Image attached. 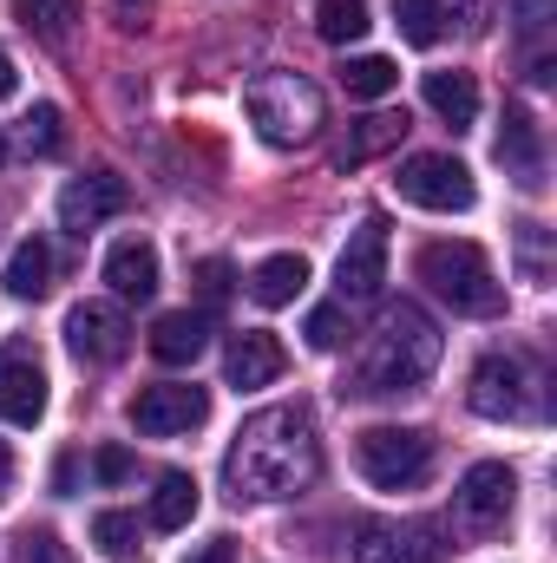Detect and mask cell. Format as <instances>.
I'll list each match as a JSON object with an SVG mask.
<instances>
[{
  "label": "cell",
  "mask_w": 557,
  "mask_h": 563,
  "mask_svg": "<svg viewBox=\"0 0 557 563\" xmlns=\"http://www.w3.org/2000/svg\"><path fill=\"white\" fill-rule=\"evenodd\" d=\"M223 478H230L237 498H256V505L308 492L321 478V439H315L308 407H263V413H250L243 432L230 439Z\"/></svg>",
  "instance_id": "obj_1"
},
{
  "label": "cell",
  "mask_w": 557,
  "mask_h": 563,
  "mask_svg": "<svg viewBox=\"0 0 557 563\" xmlns=\"http://www.w3.org/2000/svg\"><path fill=\"white\" fill-rule=\"evenodd\" d=\"M439 354H446L439 321L419 301H394L381 314V328L361 341L354 374H348V394H414L419 380L439 367Z\"/></svg>",
  "instance_id": "obj_2"
},
{
  "label": "cell",
  "mask_w": 557,
  "mask_h": 563,
  "mask_svg": "<svg viewBox=\"0 0 557 563\" xmlns=\"http://www.w3.org/2000/svg\"><path fill=\"white\" fill-rule=\"evenodd\" d=\"M243 106H250V125L263 132V144H276V151L315 144L321 125H328V99L302 73H263V79H250Z\"/></svg>",
  "instance_id": "obj_3"
},
{
  "label": "cell",
  "mask_w": 557,
  "mask_h": 563,
  "mask_svg": "<svg viewBox=\"0 0 557 563\" xmlns=\"http://www.w3.org/2000/svg\"><path fill=\"white\" fill-rule=\"evenodd\" d=\"M419 282L452 308V314H499L505 308V282L492 269V256L466 236H446V243H426L419 250Z\"/></svg>",
  "instance_id": "obj_4"
},
{
  "label": "cell",
  "mask_w": 557,
  "mask_h": 563,
  "mask_svg": "<svg viewBox=\"0 0 557 563\" xmlns=\"http://www.w3.org/2000/svg\"><path fill=\"white\" fill-rule=\"evenodd\" d=\"M354 465H361L368 485L407 492V485L426 478V465H433V439H426L419 426H368V432L354 439Z\"/></svg>",
  "instance_id": "obj_5"
},
{
  "label": "cell",
  "mask_w": 557,
  "mask_h": 563,
  "mask_svg": "<svg viewBox=\"0 0 557 563\" xmlns=\"http://www.w3.org/2000/svg\"><path fill=\"white\" fill-rule=\"evenodd\" d=\"M394 190L414 203V210H439V217H452V210H472L479 203V184H472V170L459 164V157H446V151H419L401 164V177H394Z\"/></svg>",
  "instance_id": "obj_6"
},
{
  "label": "cell",
  "mask_w": 557,
  "mask_h": 563,
  "mask_svg": "<svg viewBox=\"0 0 557 563\" xmlns=\"http://www.w3.org/2000/svg\"><path fill=\"white\" fill-rule=\"evenodd\" d=\"M66 347L86 361V367H112L132 354V321L119 301H73L66 308Z\"/></svg>",
  "instance_id": "obj_7"
},
{
  "label": "cell",
  "mask_w": 557,
  "mask_h": 563,
  "mask_svg": "<svg viewBox=\"0 0 557 563\" xmlns=\"http://www.w3.org/2000/svg\"><path fill=\"white\" fill-rule=\"evenodd\" d=\"M204 420H210V394L190 380H157L132 400V426L144 439H177V432H197Z\"/></svg>",
  "instance_id": "obj_8"
},
{
  "label": "cell",
  "mask_w": 557,
  "mask_h": 563,
  "mask_svg": "<svg viewBox=\"0 0 557 563\" xmlns=\"http://www.w3.org/2000/svg\"><path fill=\"white\" fill-rule=\"evenodd\" d=\"M512 492H518V478H512V465H499V459H485V465H472V472L459 478V492H452V511H459V531H472V538H485V531H499V525L512 518Z\"/></svg>",
  "instance_id": "obj_9"
},
{
  "label": "cell",
  "mask_w": 557,
  "mask_h": 563,
  "mask_svg": "<svg viewBox=\"0 0 557 563\" xmlns=\"http://www.w3.org/2000/svg\"><path fill=\"white\" fill-rule=\"evenodd\" d=\"M381 282H387V217H368L335 263V288H341V301H374Z\"/></svg>",
  "instance_id": "obj_10"
},
{
  "label": "cell",
  "mask_w": 557,
  "mask_h": 563,
  "mask_svg": "<svg viewBox=\"0 0 557 563\" xmlns=\"http://www.w3.org/2000/svg\"><path fill=\"white\" fill-rule=\"evenodd\" d=\"M46 413V367L26 341L0 347V420L7 426H40Z\"/></svg>",
  "instance_id": "obj_11"
},
{
  "label": "cell",
  "mask_w": 557,
  "mask_h": 563,
  "mask_svg": "<svg viewBox=\"0 0 557 563\" xmlns=\"http://www.w3.org/2000/svg\"><path fill=\"white\" fill-rule=\"evenodd\" d=\"M132 203V190H125V177H112V170H92V177H73L66 190H59V223L73 230V236H92L106 217H119Z\"/></svg>",
  "instance_id": "obj_12"
},
{
  "label": "cell",
  "mask_w": 557,
  "mask_h": 563,
  "mask_svg": "<svg viewBox=\"0 0 557 563\" xmlns=\"http://www.w3.org/2000/svg\"><path fill=\"white\" fill-rule=\"evenodd\" d=\"M466 400H472L479 420H518V413H525V361H518V354H485V361L472 367Z\"/></svg>",
  "instance_id": "obj_13"
},
{
  "label": "cell",
  "mask_w": 557,
  "mask_h": 563,
  "mask_svg": "<svg viewBox=\"0 0 557 563\" xmlns=\"http://www.w3.org/2000/svg\"><path fill=\"white\" fill-rule=\"evenodd\" d=\"M282 367H288V354H282L276 334H263V328H250V334H237V341L223 347V380H230L237 394H256V387L282 380Z\"/></svg>",
  "instance_id": "obj_14"
},
{
  "label": "cell",
  "mask_w": 557,
  "mask_h": 563,
  "mask_svg": "<svg viewBox=\"0 0 557 563\" xmlns=\"http://www.w3.org/2000/svg\"><path fill=\"white\" fill-rule=\"evenodd\" d=\"M204 347H210V314H197V308H171V314L151 321V354H157L164 367H190Z\"/></svg>",
  "instance_id": "obj_15"
},
{
  "label": "cell",
  "mask_w": 557,
  "mask_h": 563,
  "mask_svg": "<svg viewBox=\"0 0 557 563\" xmlns=\"http://www.w3.org/2000/svg\"><path fill=\"white\" fill-rule=\"evenodd\" d=\"M106 282H112L119 301H151V295H157V250H151L144 236L112 243V250H106Z\"/></svg>",
  "instance_id": "obj_16"
},
{
  "label": "cell",
  "mask_w": 557,
  "mask_h": 563,
  "mask_svg": "<svg viewBox=\"0 0 557 563\" xmlns=\"http://www.w3.org/2000/svg\"><path fill=\"white\" fill-rule=\"evenodd\" d=\"M401 139H407V112H368V119L348 125V139L335 144V164H341V170H361V164H374L381 151H394Z\"/></svg>",
  "instance_id": "obj_17"
},
{
  "label": "cell",
  "mask_w": 557,
  "mask_h": 563,
  "mask_svg": "<svg viewBox=\"0 0 557 563\" xmlns=\"http://www.w3.org/2000/svg\"><path fill=\"white\" fill-rule=\"evenodd\" d=\"M419 92H426V106H433L452 132H466V125L479 119V79H472V73H452V66H446V73H426Z\"/></svg>",
  "instance_id": "obj_18"
},
{
  "label": "cell",
  "mask_w": 557,
  "mask_h": 563,
  "mask_svg": "<svg viewBox=\"0 0 557 563\" xmlns=\"http://www.w3.org/2000/svg\"><path fill=\"white\" fill-rule=\"evenodd\" d=\"M499 164L505 170H518V184H545V151H538V125H532V112H512L505 119V132H499Z\"/></svg>",
  "instance_id": "obj_19"
},
{
  "label": "cell",
  "mask_w": 557,
  "mask_h": 563,
  "mask_svg": "<svg viewBox=\"0 0 557 563\" xmlns=\"http://www.w3.org/2000/svg\"><path fill=\"white\" fill-rule=\"evenodd\" d=\"M197 505H204V498H197V478H190V472H164L144 518H151V531H184V525L197 518Z\"/></svg>",
  "instance_id": "obj_20"
},
{
  "label": "cell",
  "mask_w": 557,
  "mask_h": 563,
  "mask_svg": "<svg viewBox=\"0 0 557 563\" xmlns=\"http://www.w3.org/2000/svg\"><path fill=\"white\" fill-rule=\"evenodd\" d=\"M302 288H308V263H302V256H270V263H256V276H250V301H256V308H288Z\"/></svg>",
  "instance_id": "obj_21"
},
{
  "label": "cell",
  "mask_w": 557,
  "mask_h": 563,
  "mask_svg": "<svg viewBox=\"0 0 557 563\" xmlns=\"http://www.w3.org/2000/svg\"><path fill=\"white\" fill-rule=\"evenodd\" d=\"M79 0H13V20L33 33V40H46V46H66L73 40V26H79Z\"/></svg>",
  "instance_id": "obj_22"
},
{
  "label": "cell",
  "mask_w": 557,
  "mask_h": 563,
  "mask_svg": "<svg viewBox=\"0 0 557 563\" xmlns=\"http://www.w3.org/2000/svg\"><path fill=\"white\" fill-rule=\"evenodd\" d=\"M46 276H53V250L40 243V236H26L13 256H7V295H20V301H40L46 295Z\"/></svg>",
  "instance_id": "obj_23"
},
{
  "label": "cell",
  "mask_w": 557,
  "mask_h": 563,
  "mask_svg": "<svg viewBox=\"0 0 557 563\" xmlns=\"http://www.w3.org/2000/svg\"><path fill=\"white\" fill-rule=\"evenodd\" d=\"M368 0H321L315 7V33L328 40V46H354V40H368Z\"/></svg>",
  "instance_id": "obj_24"
},
{
  "label": "cell",
  "mask_w": 557,
  "mask_h": 563,
  "mask_svg": "<svg viewBox=\"0 0 557 563\" xmlns=\"http://www.w3.org/2000/svg\"><path fill=\"white\" fill-rule=\"evenodd\" d=\"M341 86H348V99H387L401 86V66L381 59V53H361V59L341 66Z\"/></svg>",
  "instance_id": "obj_25"
},
{
  "label": "cell",
  "mask_w": 557,
  "mask_h": 563,
  "mask_svg": "<svg viewBox=\"0 0 557 563\" xmlns=\"http://www.w3.org/2000/svg\"><path fill=\"white\" fill-rule=\"evenodd\" d=\"M92 544H99V558H132L139 551V518L132 511H99L92 518Z\"/></svg>",
  "instance_id": "obj_26"
},
{
  "label": "cell",
  "mask_w": 557,
  "mask_h": 563,
  "mask_svg": "<svg viewBox=\"0 0 557 563\" xmlns=\"http://www.w3.org/2000/svg\"><path fill=\"white\" fill-rule=\"evenodd\" d=\"M439 0H394V26H401V40L407 46H433L439 40Z\"/></svg>",
  "instance_id": "obj_27"
},
{
  "label": "cell",
  "mask_w": 557,
  "mask_h": 563,
  "mask_svg": "<svg viewBox=\"0 0 557 563\" xmlns=\"http://www.w3.org/2000/svg\"><path fill=\"white\" fill-rule=\"evenodd\" d=\"M354 563H414V551H407V538H401L394 525H361Z\"/></svg>",
  "instance_id": "obj_28"
},
{
  "label": "cell",
  "mask_w": 557,
  "mask_h": 563,
  "mask_svg": "<svg viewBox=\"0 0 557 563\" xmlns=\"http://www.w3.org/2000/svg\"><path fill=\"white\" fill-rule=\"evenodd\" d=\"M308 347H321V354H335L341 341H348V301H321L315 314H308Z\"/></svg>",
  "instance_id": "obj_29"
},
{
  "label": "cell",
  "mask_w": 557,
  "mask_h": 563,
  "mask_svg": "<svg viewBox=\"0 0 557 563\" xmlns=\"http://www.w3.org/2000/svg\"><path fill=\"white\" fill-rule=\"evenodd\" d=\"M26 144H33L40 157H53V151L66 144V132H59V106H33V112H26Z\"/></svg>",
  "instance_id": "obj_30"
},
{
  "label": "cell",
  "mask_w": 557,
  "mask_h": 563,
  "mask_svg": "<svg viewBox=\"0 0 557 563\" xmlns=\"http://www.w3.org/2000/svg\"><path fill=\"white\" fill-rule=\"evenodd\" d=\"M505 13L518 20V33H525V40H545V33H551V20H557V0H505Z\"/></svg>",
  "instance_id": "obj_31"
},
{
  "label": "cell",
  "mask_w": 557,
  "mask_h": 563,
  "mask_svg": "<svg viewBox=\"0 0 557 563\" xmlns=\"http://www.w3.org/2000/svg\"><path fill=\"white\" fill-rule=\"evenodd\" d=\"M92 478H99V485H125V478H132V452H125V445H99V452H92Z\"/></svg>",
  "instance_id": "obj_32"
},
{
  "label": "cell",
  "mask_w": 557,
  "mask_h": 563,
  "mask_svg": "<svg viewBox=\"0 0 557 563\" xmlns=\"http://www.w3.org/2000/svg\"><path fill=\"white\" fill-rule=\"evenodd\" d=\"M20 563H66L53 531H20Z\"/></svg>",
  "instance_id": "obj_33"
},
{
  "label": "cell",
  "mask_w": 557,
  "mask_h": 563,
  "mask_svg": "<svg viewBox=\"0 0 557 563\" xmlns=\"http://www.w3.org/2000/svg\"><path fill=\"white\" fill-rule=\"evenodd\" d=\"M518 256H525V276H545V223L518 230Z\"/></svg>",
  "instance_id": "obj_34"
},
{
  "label": "cell",
  "mask_w": 557,
  "mask_h": 563,
  "mask_svg": "<svg viewBox=\"0 0 557 563\" xmlns=\"http://www.w3.org/2000/svg\"><path fill=\"white\" fill-rule=\"evenodd\" d=\"M197 288H204V301L217 308V301L230 295V263H197Z\"/></svg>",
  "instance_id": "obj_35"
},
{
  "label": "cell",
  "mask_w": 557,
  "mask_h": 563,
  "mask_svg": "<svg viewBox=\"0 0 557 563\" xmlns=\"http://www.w3.org/2000/svg\"><path fill=\"white\" fill-rule=\"evenodd\" d=\"M184 563H237V538H210V544H197Z\"/></svg>",
  "instance_id": "obj_36"
},
{
  "label": "cell",
  "mask_w": 557,
  "mask_h": 563,
  "mask_svg": "<svg viewBox=\"0 0 557 563\" xmlns=\"http://www.w3.org/2000/svg\"><path fill=\"white\" fill-rule=\"evenodd\" d=\"M459 26L479 33V26H485V0H459Z\"/></svg>",
  "instance_id": "obj_37"
},
{
  "label": "cell",
  "mask_w": 557,
  "mask_h": 563,
  "mask_svg": "<svg viewBox=\"0 0 557 563\" xmlns=\"http://www.w3.org/2000/svg\"><path fill=\"white\" fill-rule=\"evenodd\" d=\"M13 86H20V73H13V59H7V46H0V99H13Z\"/></svg>",
  "instance_id": "obj_38"
},
{
  "label": "cell",
  "mask_w": 557,
  "mask_h": 563,
  "mask_svg": "<svg viewBox=\"0 0 557 563\" xmlns=\"http://www.w3.org/2000/svg\"><path fill=\"white\" fill-rule=\"evenodd\" d=\"M13 485V452H7V439H0V492Z\"/></svg>",
  "instance_id": "obj_39"
},
{
  "label": "cell",
  "mask_w": 557,
  "mask_h": 563,
  "mask_svg": "<svg viewBox=\"0 0 557 563\" xmlns=\"http://www.w3.org/2000/svg\"><path fill=\"white\" fill-rule=\"evenodd\" d=\"M119 7H125V13H139V7H151V0H119Z\"/></svg>",
  "instance_id": "obj_40"
},
{
  "label": "cell",
  "mask_w": 557,
  "mask_h": 563,
  "mask_svg": "<svg viewBox=\"0 0 557 563\" xmlns=\"http://www.w3.org/2000/svg\"><path fill=\"white\" fill-rule=\"evenodd\" d=\"M0 157H7V139H0Z\"/></svg>",
  "instance_id": "obj_41"
}]
</instances>
